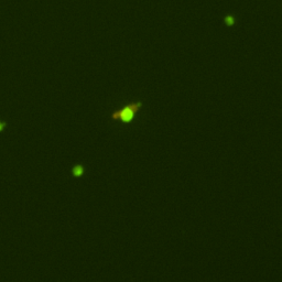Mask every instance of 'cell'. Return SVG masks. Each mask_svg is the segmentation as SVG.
<instances>
[{
    "label": "cell",
    "instance_id": "1",
    "mask_svg": "<svg viewBox=\"0 0 282 282\" xmlns=\"http://www.w3.org/2000/svg\"><path fill=\"white\" fill-rule=\"evenodd\" d=\"M142 107V101H133L129 103L128 105L123 106L121 109L117 111H113L110 115V120L111 121H121V123H130L135 119L136 114L140 110Z\"/></svg>",
    "mask_w": 282,
    "mask_h": 282
},
{
    "label": "cell",
    "instance_id": "2",
    "mask_svg": "<svg viewBox=\"0 0 282 282\" xmlns=\"http://www.w3.org/2000/svg\"><path fill=\"white\" fill-rule=\"evenodd\" d=\"M84 174H85V167H84V164L77 163L72 168V175H73V178L75 179L82 178Z\"/></svg>",
    "mask_w": 282,
    "mask_h": 282
},
{
    "label": "cell",
    "instance_id": "3",
    "mask_svg": "<svg viewBox=\"0 0 282 282\" xmlns=\"http://www.w3.org/2000/svg\"><path fill=\"white\" fill-rule=\"evenodd\" d=\"M223 22L225 23V26H227V27H234V26L236 24V18H235L234 14L228 13L223 18Z\"/></svg>",
    "mask_w": 282,
    "mask_h": 282
},
{
    "label": "cell",
    "instance_id": "4",
    "mask_svg": "<svg viewBox=\"0 0 282 282\" xmlns=\"http://www.w3.org/2000/svg\"><path fill=\"white\" fill-rule=\"evenodd\" d=\"M1 128H2V125H1V123H0V130H1Z\"/></svg>",
    "mask_w": 282,
    "mask_h": 282
}]
</instances>
